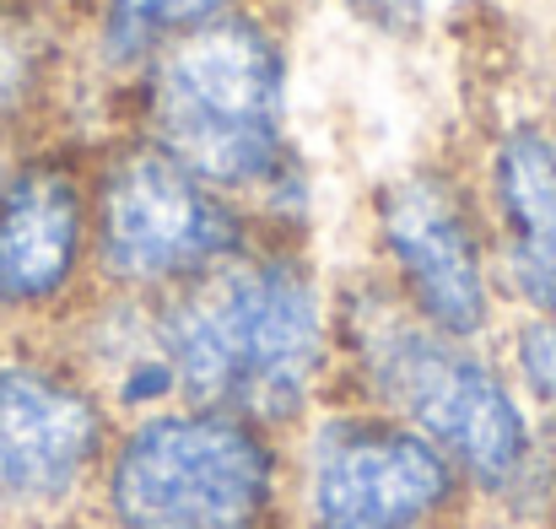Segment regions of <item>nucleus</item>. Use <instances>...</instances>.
<instances>
[{"label":"nucleus","mask_w":556,"mask_h":529,"mask_svg":"<svg viewBox=\"0 0 556 529\" xmlns=\"http://www.w3.org/2000/svg\"><path fill=\"white\" fill-rule=\"evenodd\" d=\"M535 529H556V492L546 497V508H541V519H535Z\"/></svg>","instance_id":"2eb2a0df"},{"label":"nucleus","mask_w":556,"mask_h":529,"mask_svg":"<svg viewBox=\"0 0 556 529\" xmlns=\"http://www.w3.org/2000/svg\"><path fill=\"white\" fill-rule=\"evenodd\" d=\"M292 529H459L465 476L400 416L330 394L292 432Z\"/></svg>","instance_id":"423d86ee"},{"label":"nucleus","mask_w":556,"mask_h":529,"mask_svg":"<svg viewBox=\"0 0 556 529\" xmlns=\"http://www.w3.org/2000/svg\"><path fill=\"white\" fill-rule=\"evenodd\" d=\"M254 5L265 0H92L76 33V60H87V71L109 92H119L174 38L205 22H222L232 11H254Z\"/></svg>","instance_id":"f8f14e48"},{"label":"nucleus","mask_w":556,"mask_h":529,"mask_svg":"<svg viewBox=\"0 0 556 529\" xmlns=\"http://www.w3.org/2000/svg\"><path fill=\"white\" fill-rule=\"evenodd\" d=\"M119 416L54 336L0 341V529L87 525Z\"/></svg>","instance_id":"0eeeda50"},{"label":"nucleus","mask_w":556,"mask_h":529,"mask_svg":"<svg viewBox=\"0 0 556 529\" xmlns=\"http://www.w3.org/2000/svg\"><path fill=\"white\" fill-rule=\"evenodd\" d=\"M76 27L60 0H0V141L60 136Z\"/></svg>","instance_id":"9b49d317"},{"label":"nucleus","mask_w":556,"mask_h":529,"mask_svg":"<svg viewBox=\"0 0 556 529\" xmlns=\"http://www.w3.org/2000/svg\"><path fill=\"white\" fill-rule=\"evenodd\" d=\"M330 308L336 394L416 427L465 476L476 508L535 525L556 492V421H535L503 356L421 325L372 265L330 287Z\"/></svg>","instance_id":"f257e3e1"},{"label":"nucleus","mask_w":556,"mask_h":529,"mask_svg":"<svg viewBox=\"0 0 556 529\" xmlns=\"http://www.w3.org/2000/svg\"><path fill=\"white\" fill-rule=\"evenodd\" d=\"M87 525L292 529V449L249 416L174 400L119 421Z\"/></svg>","instance_id":"20e7f679"},{"label":"nucleus","mask_w":556,"mask_h":529,"mask_svg":"<svg viewBox=\"0 0 556 529\" xmlns=\"http://www.w3.org/2000/svg\"><path fill=\"white\" fill-rule=\"evenodd\" d=\"M368 243L378 281L432 330L492 341L503 330V287L470 178L416 163L383 178L368 200Z\"/></svg>","instance_id":"6e6552de"},{"label":"nucleus","mask_w":556,"mask_h":529,"mask_svg":"<svg viewBox=\"0 0 556 529\" xmlns=\"http://www.w3.org/2000/svg\"><path fill=\"white\" fill-rule=\"evenodd\" d=\"M114 125L238 200L260 232L308 238L314 178L292 136V49L265 5L157 49L119 92Z\"/></svg>","instance_id":"f03ea898"},{"label":"nucleus","mask_w":556,"mask_h":529,"mask_svg":"<svg viewBox=\"0 0 556 529\" xmlns=\"http://www.w3.org/2000/svg\"><path fill=\"white\" fill-rule=\"evenodd\" d=\"M481 216L514 314H556V125L508 119L481 158Z\"/></svg>","instance_id":"9d476101"},{"label":"nucleus","mask_w":556,"mask_h":529,"mask_svg":"<svg viewBox=\"0 0 556 529\" xmlns=\"http://www.w3.org/2000/svg\"><path fill=\"white\" fill-rule=\"evenodd\" d=\"M459 529H476V519H470V525H459Z\"/></svg>","instance_id":"dca6fc26"},{"label":"nucleus","mask_w":556,"mask_h":529,"mask_svg":"<svg viewBox=\"0 0 556 529\" xmlns=\"http://www.w3.org/2000/svg\"><path fill=\"white\" fill-rule=\"evenodd\" d=\"M497 356L535 421H556V314H514Z\"/></svg>","instance_id":"ddd939ff"},{"label":"nucleus","mask_w":556,"mask_h":529,"mask_svg":"<svg viewBox=\"0 0 556 529\" xmlns=\"http://www.w3.org/2000/svg\"><path fill=\"white\" fill-rule=\"evenodd\" d=\"M92 292V136L0 152V341L54 336Z\"/></svg>","instance_id":"1a4fd4ad"},{"label":"nucleus","mask_w":556,"mask_h":529,"mask_svg":"<svg viewBox=\"0 0 556 529\" xmlns=\"http://www.w3.org/2000/svg\"><path fill=\"white\" fill-rule=\"evenodd\" d=\"M330 287L308 238L260 232L227 265L157 298L179 394L292 438L336 394Z\"/></svg>","instance_id":"7ed1b4c3"},{"label":"nucleus","mask_w":556,"mask_h":529,"mask_svg":"<svg viewBox=\"0 0 556 529\" xmlns=\"http://www.w3.org/2000/svg\"><path fill=\"white\" fill-rule=\"evenodd\" d=\"M260 222L136 130L92 136V287L168 298L227 265Z\"/></svg>","instance_id":"39448f33"},{"label":"nucleus","mask_w":556,"mask_h":529,"mask_svg":"<svg viewBox=\"0 0 556 529\" xmlns=\"http://www.w3.org/2000/svg\"><path fill=\"white\" fill-rule=\"evenodd\" d=\"M346 5L368 22L372 33H389V38H410L427 22V0H346Z\"/></svg>","instance_id":"4468645a"}]
</instances>
